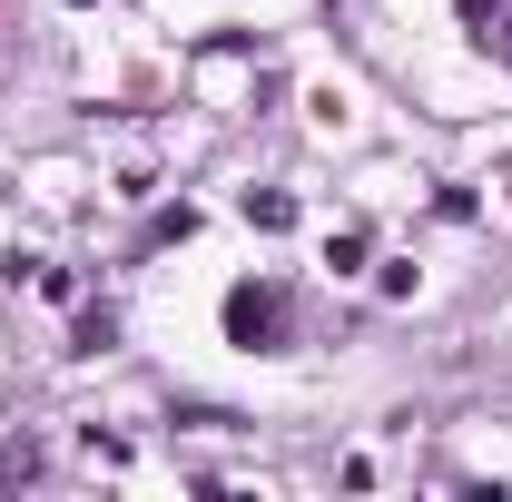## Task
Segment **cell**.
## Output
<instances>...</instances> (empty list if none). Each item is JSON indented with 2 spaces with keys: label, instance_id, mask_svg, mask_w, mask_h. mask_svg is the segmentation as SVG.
Instances as JSON below:
<instances>
[{
  "label": "cell",
  "instance_id": "obj_1",
  "mask_svg": "<svg viewBox=\"0 0 512 502\" xmlns=\"http://www.w3.org/2000/svg\"><path fill=\"white\" fill-rule=\"evenodd\" d=\"M286 325H296L286 286H237V296H227V335H237L247 355H276V345H286Z\"/></svg>",
  "mask_w": 512,
  "mask_h": 502
},
{
  "label": "cell",
  "instance_id": "obj_2",
  "mask_svg": "<svg viewBox=\"0 0 512 502\" xmlns=\"http://www.w3.org/2000/svg\"><path fill=\"white\" fill-rule=\"evenodd\" d=\"M247 217H256V227H286V217H296V197H286V188H247Z\"/></svg>",
  "mask_w": 512,
  "mask_h": 502
},
{
  "label": "cell",
  "instance_id": "obj_3",
  "mask_svg": "<svg viewBox=\"0 0 512 502\" xmlns=\"http://www.w3.org/2000/svg\"><path fill=\"white\" fill-rule=\"evenodd\" d=\"M109 335H119V315H109V306H89V315H79V355H99Z\"/></svg>",
  "mask_w": 512,
  "mask_h": 502
},
{
  "label": "cell",
  "instance_id": "obj_4",
  "mask_svg": "<svg viewBox=\"0 0 512 502\" xmlns=\"http://www.w3.org/2000/svg\"><path fill=\"white\" fill-rule=\"evenodd\" d=\"M325 266H335V276H355V266H365V237H355V227H345V237H325Z\"/></svg>",
  "mask_w": 512,
  "mask_h": 502
},
{
  "label": "cell",
  "instance_id": "obj_5",
  "mask_svg": "<svg viewBox=\"0 0 512 502\" xmlns=\"http://www.w3.org/2000/svg\"><path fill=\"white\" fill-rule=\"evenodd\" d=\"M10 473H40V453H30V443H0V483H10Z\"/></svg>",
  "mask_w": 512,
  "mask_h": 502
}]
</instances>
